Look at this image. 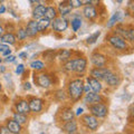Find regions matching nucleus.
Segmentation results:
<instances>
[{
  "mask_svg": "<svg viewBox=\"0 0 134 134\" xmlns=\"http://www.w3.org/2000/svg\"><path fill=\"white\" fill-rule=\"evenodd\" d=\"M83 86H84V82L82 79H74L68 84V94L69 97L74 99V100H78L81 99L83 96Z\"/></svg>",
  "mask_w": 134,
  "mask_h": 134,
  "instance_id": "1",
  "label": "nucleus"
},
{
  "mask_svg": "<svg viewBox=\"0 0 134 134\" xmlns=\"http://www.w3.org/2000/svg\"><path fill=\"white\" fill-rule=\"evenodd\" d=\"M88 110L91 112L92 115L96 116L97 119H102L107 115V106L104 105L103 103H94V104H90Z\"/></svg>",
  "mask_w": 134,
  "mask_h": 134,
  "instance_id": "2",
  "label": "nucleus"
},
{
  "mask_svg": "<svg viewBox=\"0 0 134 134\" xmlns=\"http://www.w3.org/2000/svg\"><path fill=\"white\" fill-rule=\"evenodd\" d=\"M108 43H110L113 47L120 50H125L127 48V44L122 37H120L119 35H113L108 37Z\"/></svg>",
  "mask_w": 134,
  "mask_h": 134,
  "instance_id": "3",
  "label": "nucleus"
},
{
  "mask_svg": "<svg viewBox=\"0 0 134 134\" xmlns=\"http://www.w3.org/2000/svg\"><path fill=\"white\" fill-rule=\"evenodd\" d=\"M82 121H83L84 125H85L87 129L92 130V131H95V130L98 127V120H97V117L94 116V115H92V114L84 115Z\"/></svg>",
  "mask_w": 134,
  "mask_h": 134,
  "instance_id": "4",
  "label": "nucleus"
},
{
  "mask_svg": "<svg viewBox=\"0 0 134 134\" xmlns=\"http://www.w3.org/2000/svg\"><path fill=\"white\" fill-rule=\"evenodd\" d=\"M115 35H119L120 37H122L123 39H126L129 41H131V43L134 40V30L133 29H126L122 26H119L115 29Z\"/></svg>",
  "mask_w": 134,
  "mask_h": 134,
  "instance_id": "5",
  "label": "nucleus"
},
{
  "mask_svg": "<svg viewBox=\"0 0 134 134\" xmlns=\"http://www.w3.org/2000/svg\"><path fill=\"white\" fill-rule=\"evenodd\" d=\"M110 73H111V70L108 68H105L104 66L103 67H95V68L91 70V76L100 81V79H105Z\"/></svg>",
  "mask_w": 134,
  "mask_h": 134,
  "instance_id": "6",
  "label": "nucleus"
},
{
  "mask_svg": "<svg viewBox=\"0 0 134 134\" xmlns=\"http://www.w3.org/2000/svg\"><path fill=\"white\" fill-rule=\"evenodd\" d=\"M54 21L52 23V26H53V29L55 31H58V32H62V31H65L67 27H68V23H67V20L64 18V17H62V18H56L53 19Z\"/></svg>",
  "mask_w": 134,
  "mask_h": 134,
  "instance_id": "7",
  "label": "nucleus"
},
{
  "mask_svg": "<svg viewBox=\"0 0 134 134\" xmlns=\"http://www.w3.org/2000/svg\"><path fill=\"white\" fill-rule=\"evenodd\" d=\"M35 82L38 84L40 87H44V88H48V87L52 85V81H50V77L46 74H39L35 76Z\"/></svg>",
  "mask_w": 134,
  "mask_h": 134,
  "instance_id": "8",
  "label": "nucleus"
},
{
  "mask_svg": "<svg viewBox=\"0 0 134 134\" xmlns=\"http://www.w3.org/2000/svg\"><path fill=\"white\" fill-rule=\"evenodd\" d=\"M91 62L95 67H103V66L106 65V57L104 55H102V54L96 53L94 55H92Z\"/></svg>",
  "mask_w": 134,
  "mask_h": 134,
  "instance_id": "9",
  "label": "nucleus"
},
{
  "mask_svg": "<svg viewBox=\"0 0 134 134\" xmlns=\"http://www.w3.org/2000/svg\"><path fill=\"white\" fill-rule=\"evenodd\" d=\"M102 100V96H100L99 94L95 93V92H87L85 97H84V102H85L86 104H94V103H98Z\"/></svg>",
  "mask_w": 134,
  "mask_h": 134,
  "instance_id": "10",
  "label": "nucleus"
},
{
  "mask_svg": "<svg viewBox=\"0 0 134 134\" xmlns=\"http://www.w3.org/2000/svg\"><path fill=\"white\" fill-rule=\"evenodd\" d=\"M75 63V67H74V72H76L77 74H83L86 69L87 66V62L85 58H77V59H74Z\"/></svg>",
  "mask_w": 134,
  "mask_h": 134,
  "instance_id": "11",
  "label": "nucleus"
},
{
  "mask_svg": "<svg viewBox=\"0 0 134 134\" xmlns=\"http://www.w3.org/2000/svg\"><path fill=\"white\" fill-rule=\"evenodd\" d=\"M72 10H73V7L70 6L68 0H64V1L60 2L59 6H58V11H59V14L62 15V17L67 16Z\"/></svg>",
  "mask_w": 134,
  "mask_h": 134,
  "instance_id": "12",
  "label": "nucleus"
},
{
  "mask_svg": "<svg viewBox=\"0 0 134 134\" xmlns=\"http://www.w3.org/2000/svg\"><path fill=\"white\" fill-rule=\"evenodd\" d=\"M6 126L9 129L10 133L17 134V133L21 132V124H19L14 119H12V120H7V125H6Z\"/></svg>",
  "mask_w": 134,
  "mask_h": 134,
  "instance_id": "13",
  "label": "nucleus"
},
{
  "mask_svg": "<svg viewBox=\"0 0 134 134\" xmlns=\"http://www.w3.org/2000/svg\"><path fill=\"white\" fill-rule=\"evenodd\" d=\"M87 82H88V85L91 87L92 92H95V93H99L102 91V84L99 83L98 79H96L94 77H88L87 78Z\"/></svg>",
  "mask_w": 134,
  "mask_h": 134,
  "instance_id": "14",
  "label": "nucleus"
},
{
  "mask_svg": "<svg viewBox=\"0 0 134 134\" xmlns=\"http://www.w3.org/2000/svg\"><path fill=\"white\" fill-rule=\"evenodd\" d=\"M26 32H27V36L29 37H34L38 34V29H37V21L36 20H30L28 24H27V27H26Z\"/></svg>",
  "mask_w": 134,
  "mask_h": 134,
  "instance_id": "15",
  "label": "nucleus"
},
{
  "mask_svg": "<svg viewBox=\"0 0 134 134\" xmlns=\"http://www.w3.org/2000/svg\"><path fill=\"white\" fill-rule=\"evenodd\" d=\"M29 103V108H30V111L35 112V113H38L41 111V108H43V100L39 99V98H31L30 102Z\"/></svg>",
  "mask_w": 134,
  "mask_h": 134,
  "instance_id": "16",
  "label": "nucleus"
},
{
  "mask_svg": "<svg viewBox=\"0 0 134 134\" xmlns=\"http://www.w3.org/2000/svg\"><path fill=\"white\" fill-rule=\"evenodd\" d=\"M83 14L87 19H94V18H96V16H97V11H96L94 6L86 5L83 10Z\"/></svg>",
  "mask_w": 134,
  "mask_h": 134,
  "instance_id": "17",
  "label": "nucleus"
},
{
  "mask_svg": "<svg viewBox=\"0 0 134 134\" xmlns=\"http://www.w3.org/2000/svg\"><path fill=\"white\" fill-rule=\"evenodd\" d=\"M16 111L18 113H23V114H28L30 112V108H29V103L27 100H19L18 103L16 104Z\"/></svg>",
  "mask_w": 134,
  "mask_h": 134,
  "instance_id": "18",
  "label": "nucleus"
},
{
  "mask_svg": "<svg viewBox=\"0 0 134 134\" xmlns=\"http://www.w3.org/2000/svg\"><path fill=\"white\" fill-rule=\"evenodd\" d=\"M62 130L66 133H75L77 131V123L75 121L70 120V121H67V122L63 125Z\"/></svg>",
  "mask_w": 134,
  "mask_h": 134,
  "instance_id": "19",
  "label": "nucleus"
},
{
  "mask_svg": "<svg viewBox=\"0 0 134 134\" xmlns=\"http://www.w3.org/2000/svg\"><path fill=\"white\" fill-rule=\"evenodd\" d=\"M0 41L6 45H14L16 43V36L11 32H7L0 37Z\"/></svg>",
  "mask_w": 134,
  "mask_h": 134,
  "instance_id": "20",
  "label": "nucleus"
},
{
  "mask_svg": "<svg viewBox=\"0 0 134 134\" xmlns=\"http://www.w3.org/2000/svg\"><path fill=\"white\" fill-rule=\"evenodd\" d=\"M104 81H105L107 85H110V86H117V85H119V83H120L119 76H117L116 74L112 73V72L107 75L106 78L104 79Z\"/></svg>",
  "mask_w": 134,
  "mask_h": 134,
  "instance_id": "21",
  "label": "nucleus"
},
{
  "mask_svg": "<svg viewBox=\"0 0 134 134\" xmlns=\"http://www.w3.org/2000/svg\"><path fill=\"white\" fill-rule=\"evenodd\" d=\"M45 10H46V7L43 6V5H38L34 8L32 10V17L34 19H40L44 17V14H45Z\"/></svg>",
  "mask_w": 134,
  "mask_h": 134,
  "instance_id": "22",
  "label": "nucleus"
},
{
  "mask_svg": "<svg viewBox=\"0 0 134 134\" xmlns=\"http://www.w3.org/2000/svg\"><path fill=\"white\" fill-rule=\"evenodd\" d=\"M49 25H50V20L43 17L37 21V29H38V31H44L49 27Z\"/></svg>",
  "mask_w": 134,
  "mask_h": 134,
  "instance_id": "23",
  "label": "nucleus"
},
{
  "mask_svg": "<svg viewBox=\"0 0 134 134\" xmlns=\"http://www.w3.org/2000/svg\"><path fill=\"white\" fill-rule=\"evenodd\" d=\"M70 55H72V53H70V50L68 49H62L58 52L57 54V58L59 59L60 62H66L70 58Z\"/></svg>",
  "mask_w": 134,
  "mask_h": 134,
  "instance_id": "24",
  "label": "nucleus"
},
{
  "mask_svg": "<svg viewBox=\"0 0 134 134\" xmlns=\"http://www.w3.org/2000/svg\"><path fill=\"white\" fill-rule=\"evenodd\" d=\"M44 17L45 18H47L49 20H53L55 19L57 17V11L54 7H47L45 10V14H44Z\"/></svg>",
  "mask_w": 134,
  "mask_h": 134,
  "instance_id": "25",
  "label": "nucleus"
},
{
  "mask_svg": "<svg viewBox=\"0 0 134 134\" xmlns=\"http://www.w3.org/2000/svg\"><path fill=\"white\" fill-rule=\"evenodd\" d=\"M14 120L17 121L19 124H25L28 121V117L26 114H23V113H15L14 114Z\"/></svg>",
  "mask_w": 134,
  "mask_h": 134,
  "instance_id": "26",
  "label": "nucleus"
},
{
  "mask_svg": "<svg viewBox=\"0 0 134 134\" xmlns=\"http://www.w3.org/2000/svg\"><path fill=\"white\" fill-rule=\"evenodd\" d=\"M73 117H74V113L70 108H67V110L63 112V114H62V120L65 121V122L73 120Z\"/></svg>",
  "mask_w": 134,
  "mask_h": 134,
  "instance_id": "27",
  "label": "nucleus"
},
{
  "mask_svg": "<svg viewBox=\"0 0 134 134\" xmlns=\"http://www.w3.org/2000/svg\"><path fill=\"white\" fill-rule=\"evenodd\" d=\"M121 19H122V12H121V11L115 12V14L113 15V17L111 18L110 23H108V25H107V27H112L113 25H115L116 21H119V20H121Z\"/></svg>",
  "mask_w": 134,
  "mask_h": 134,
  "instance_id": "28",
  "label": "nucleus"
},
{
  "mask_svg": "<svg viewBox=\"0 0 134 134\" xmlns=\"http://www.w3.org/2000/svg\"><path fill=\"white\" fill-rule=\"evenodd\" d=\"M10 54H11V49L8 47L6 44H3V43L0 44V55L7 57L8 55H10Z\"/></svg>",
  "mask_w": 134,
  "mask_h": 134,
  "instance_id": "29",
  "label": "nucleus"
},
{
  "mask_svg": "<svg viewBox=\"0 0 134 134\" xmlns=\"http://www.w3.org/2000/svg\"><path fill=\"white\" fill-rule=\"evenodd\" d=\"M82 26V19L78 17H75L74 19H72V28L74 31H77Z\"/></svg>",
  "mask_w": 134,
  "mask_h": 134,
  "instance_id": "30",
  "label": "nucleus"
},
{
  "mask_svg": "<svg viewBox=\"0 0 134 134\" xmlns=\"http://www.w3.org/2000/svg\"><path fill=\"white\" fill-rule=\"evenodd\" d=\"M74 67H75L74 59H68V60L65 62L64 69L66 70V72H74Z\"/></svg>",
  "mask_w": 134,
  "mask_h": 134,
  "instance_id": "31",
  "label": "nucleus"
},
{
  "mask_svg": "<svg viewBox=\"0 0 134 134\" xmlns=\"http://www.w3.org/2000/svg\"><path fill=\"white\" fill-rule=\"evenodd\" d=\"M30 67L34 69H36V70H41L45 67V65H44V63L40 62V60H34L30 64Z\"/></svg>",
  "mask_w": 134,
  "mask_h": 134,
  "instance_id": "32",
  "label": "nucleus"
},
{
  "mask_svg": "<svg viewBox=\"0 0 134 134\" xmlns=\"http://www.w3.org/2000/svg\"><path fill=\"white\" fill-rule=\"evenodd\" d=\"M100 36V31H96V32H94L93 35H91L88 38L86 39V43L87 44H94V43H96V40L98 39V37Z\"/></svg>",
  "mask_w": 134,
  "mask_h": 134,
  "instance_id": "33",
  "label": "nucleus"
},
{
  "mask_svg": "<svg viewBox=\"0 0 134 134\" xmlns=\"http://www.w3.org/2000/svg\"><path fill=\"white\" fill-rule=\"evenodd\" d=\"M17 37H18L19 40H24L25 38H27V32H26V30L23 29V28H20L19 30H18V32H17Z\"/></svg>",
  "mask_w": 134,
  "mask_h": 134,
  "instance_id": "34",
  "label": "nucleus"
},
{
  "mask_svg": "<svg viewBox=\"0 0 134 134\" xmlns=\"http://www.w3.org/2000/svg\"><path fill=\"white\" fill-rule=\"evenodd\" d=\"M70 6H72L73 8H78L81 7V2H79V0H68Z\"/></svg>",
  "mask_w": 134,
  "mask_h": 134,
  "instance_id": "35",
  "label": "nucleus"
},
{
  "mask_svg": "<svg viewBox=\"0 0 134 134\" xmlns=\"http://www.w3.org/2000/svg\"><path fill=\"white\" fill-rule=\"evenodd\" d=\"M24 69H25L24 65H23V64H20V65H18V67H17V69H16V73L18 74V75H20V74H23Z\"/></svg>",
  "mask_w": 134,
  "mask_h": 134,
  "instance_id": "36",
  "label": "nucleus"
},
{
  "mask_svg": "<svg viewBox=\"0 0 134 134\" xmlns=\"http://www.w3.org/2000/svg\"><path fill=\"white\" fill-rule=\"evenodd\" d=\"M0 133H3V134H10V131L9 129L7 126H1L0 127Z\"/></svg>",
  "mask_w": 134,
  "mask_h": 134,
  "instance_id": "37",
  "label": "nucleus"
},
{
  "mask_svg": "<svg viewBox=\"0 0 134 134\" xmlns=\"http://www.w3.org/2000/svg\"><path fill=\"white\" fill-rule=\"evenodd\" d=\"M92 1H93V0H79V2H81V6L92 5Z\"/></svg>",
  "mask_w": 134,
  "mask_h": 134,
  "instance_id": "38",
  "label": "nucleus"
},
{
  "mask_svg": "<svg viewBox=\"0 0 134 134\" xmlns=\"http://www.w3.org/2000/svg\"><path fill=\"white\" fill-rule=\"evenodd\" d=\"M15 59H16V57H15V56L8 55L7 58H6V62H8V63H12V62H15Z\"/></svg>",
  "mask_w": 134,
  "mask_h": 134,
  "instance_id": "39",
  "label": "nucleus"
},
{
  "mask_svg": "<svg viewBox=\"0 0 134 134\" xmlns=\"http://www.w3.org/2000/svg\"><path fill=\"white\" fill-rule=\"evenodd\" d=\"M28 55H27V53H20L19 54V58H21V59H25V58H27Z\"/></svg>",
  "mask_w": 134,
  "mask_h": 134,
  "instance_id": "40",
  "label": "nucleus"
},
{
  "mask_svg": "<svg viewBox=\"0 0 134 134\" xmlns=\"http://www.w3.org/2000/svg\"><path fill=\"white\" fill-rule=\"evenodd\" d=\"M24 87H25V90L28 91V90H30L31 86H30V84H29V83H25V86H24Z\"/></svg>",
  "mask_w": 134,
  "mask_h": 134,
  "instance_id": "41",
  "label": "nucleus"
},
{
  "mask_svg": "<svg viewBox=\"0 0 134 134\" xmlns=\"http://www.w3.org/2000/svg\"><path fill=\"white\" fill-rule=\"evenodd\" d=\"M5 11H6V7L3 5H1V7H0V14H3Z\"/></svg>",
  "mask_w": 134,
  "mask_h": 134,
  "instance_id": "42",
  "label": "nucleus"
},
{
  "mask_svg": "<svg viewBox=\"0 0 134 134\" xmlns=\"http://www.w3.org/2000/svg\"><path fill=\"white\" fill-rule=\"evenodd\" d=\"M83 113V108L82 107H79V108H77V112H76V115H81Z\"/></svg>",
  "mask_w": 134,
  "mask_h": 134,
  "instance_id": "43",
  "label": "nucleus"
},
{
  "mask_svg": "<svg viewBox=\"0 0 134 134\" xmlns=\"http://www.w3.org/2000/svg\"><path fill=\"white\" fill-rule=\"evenodd\" d=\"M3 35V28L1 27V26H0V37H1Z\"/></svg>",
  "mask_w": 134,
  "mask_h": 134,
  "instance_id": "44",
  "label": "nucleus"
},
{
  "mask_svg": "<svg viewBox=\"0 0 134 134\" xmlns=\"http://www.w3.org/2000/svg\"><path fill=\"white\" fill-rule=\"evenodd\" d=\"M31 3H36V2H38V0H29Z\"/></svg>",
  "mask_w": 134,
  "mask_h": 134,
  "instance_id": "45",
  "label": "nucleus"
},
{
  "mask_svg": "<svg viewBox=\"0 0 134 134\" xmlns=\"http://www.w3.org/2000/svg\"><path fill=\"white\" fill-rule=\"evenodd\" d=\"M0 72H5V67L1 66V68H0Z\"/></svg>",
  "mask_w": 134,
  "mask_h": 134,
  "instance_id": "46",
  "label": "nucleus"
},
{
  "mask_svg": "<svg viewBox=\"0 0 134 134\" xmlns=\"http://www.w3.org/2000/svg\"><path fill=\"white\" fill-rule=\"evenodd\" d=\"M1 90H2V86H1V84H0V92H1Z\"/></svg>",
  "mask_w": 134,
  "mask_h": 134,
  "instance_id": "47",
  "label": "nucleus"
},
{
  "mask_svg": "<svg viewBox=\"0 0 134 134\" xmlns=\"http://www.w3.org/2000/svg\"><path fill=\"white\" fill-rule=\"evenodd\" d=\"M123 1V0H117V2H122Z\"/></svg>",
  "mask_w": 134,
  "mask_h": 134,
  "instance_id": "48",
  "label": "nucleus"
},
{
  "mask_svg": "<svg viewBox=\"0 0 134 134\" xmlns=\"http://www.w3.org/2000/svg\"><path fill=\"white\" fill-rule=\"evenodd\" d=\"M2 1H3V0H0V3H1V2H2Z\"/></svg>",
  "mask_w": 134,
  "mask_h": 134,
  "instance_id": "49",
  "label": "nucleus"
},
{
  "mask_svg": "<svg viewBox=\"0 0 134 134\" xmlns=\"http://www.w3.org/2000/svg\"><path fill=\"white\" fill-rule=\"evenodd\" d=\"M0 63H1V58H0Z\"/></svg>",
  "mask_w": 134,
  "mask_h": 134,
  "instance_id": "50",
  "label": "nucleus"
}]
</instances>
